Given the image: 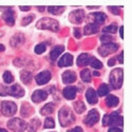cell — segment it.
Here are the masks:
<instances>
[{"label":"cell","mask_w":132,"mask_h":132,"mask_svg":"<svg viewBox=\"0 0 132 132\" xmlns=\"http://www.w3.org/2000/svg\"><path fill=\"white\" fill-rule=\"evenodd\" d=\"M74 109H75V111L77 112V113H82L85 110H86V106L84 105V103L82 102H76L74 105Z\"/></svg>","instance_id":"f546056e"},{"label":"cell","mask_w":132,"mask_h":132,"mask_svg":"<svg viewBox=\"0 0 132 132\" xmlns=\"http://www.w3.org/2000/svg\"><path fill=\"white\" fill-rule=\"evenodd\" d=\"M46 50H47V46L45 45V43H39V45H37L35 47V53H37V54H41Z\"/></svg>","instance_id":"d6a6232c"},{"label":"cell","mask_w":132,"mask_h":132,"mask_svg":"<svg viewBox=\"0 0 132 132\" xmlns=\"http://www.w3.org/2000/svg\"><path fill=\"white\" fill-rule=\"evenodd\" d=\"M118 103H119V101L115 95H109L106 98V104L108 107H115L118 105Z\"/></svg>","instance_id":"7402d4cb"},{"label":"cell","mask_w":132,"mask_h":132,"mask_svg":"<svg viewBox=\"0 0 132 132\" xmlns=\"http://www.w3.org/2000/svg\"><path fill=\"white\" fill-rule=\"evenodd\" d=\"M108 64L110 65V67H112V65H114L115 64V58H111L109 61H108Z\"/></svg>","instance_id":"b9f144b4"},{"label":"cell","mask_w":132,"mask_h":132,"mask_svg":"<svg viewBox=\"0 0 132 132\" xmlns=\"http://www.w3.org/2000/svg\"><path fill=\"white\" fill-rule=\"evenodd\" d=\"M86 98L89 104H96L97 103V95H96V92L93 90V89H88V91L86 92Z\"/></svg>","instance_id":"e0dca14e"},{"label":"cell","mask_w":132,"mask_h":132,"mask_svg":"<svg viewBox=\"0 0 132 132\" xmlns=\"http://www.w3.org/2000/svg\"><path fill=\"white\" fill-rule=\"evenodd\" d=\"M84 18H85V13H84L82 10L74 11V12H72L70 15V20L73 23H80L84 20Z\"/></svg>","instance_id":"30bf717a"},{"label":"cell","mask_w":132,"mask_h":132,"mask_svg":"<svg viewBox=\"0 0 132 132\" xmlns=\"http://www.w3.org/2000/svg\"><path fill=\"white\" fill-rule=\"evenodd\" d=\"M3 80H4L6 84H10V82H12V81L14 80V77H13V75L11 74L9 71H6V72H4V74H3Z\"/></svg>","instance_id":"1f68e13d"},{"label":"cell","mask_w":132,"mask_h":132,"mask_svg":"<svg viewBox=\"0 0 132 132\" xmlns=\"http://www.w3.org/2000/svg\"><path fill=\"white\" fill-rule=\"evenodd\" d=\"M38 127H39V119L34 118V119H32V122L29 125V131L30 132H36Z\"/></svg>","instance_id":"484cf974"},{"label":"cell","mask_w":132,"mask_h":132,"mask_svg":"<svg viewBox=\"0 0 132 132\" xmlns=\"http://www.w3.org/2000/svg\"><path fill=\"white\" fill-rule=\"evenodd\" d=\"M2 18L9 26H14L15 24V15L13 13L12 9H10L9 11H6V12H3Z\"/></svg>","instance_id":"4fadbf2b"},{"label":"cell","mask_w":132,"mask_h":132,"mask_svg":"<svg viewBox=\"0 0 132 132\" xmlns=\"http://www.w3.org/2000/svg\"><path fill=\"white\" fill-rule=\"evenodd\" d=\"M118 61H119V63H123V52H122V54L118 55Z\"/></svg>","instance_id":"f6af8a7d"},{"label":"cell","mask_w":132,"mask_h":132,"mask_svg":"<svg viewBox=\"0 0 132 132\" xmlns=\"http://www.w3.org/2000/svg\"><path fill=\"white\" fill-rule=\"evenodd\" d=\"M20 78H21V80H22L23 84H29L31 78H32V74L29 71H22L20 73Z\"/></svg>","instance_id":"cb8c5ba5"},{"label":"cell","mask_w":132,"mask_h":132,"mask_svg":"<svg viewBox=\"0 0 132 132\" xmlns=\"http://www.w3.org/2000/svg\"><path fill=\"white\" fill-rule=\"evenodd\" d=\"M48 11H49L51 14L58 15V14H60V13L63 12L64 7H63V6H49V7H48Z\"/></svg>","instance_id":"4316f807"},{"label":"cell","mask_w":132,"mask_h":132,"mask_svg":"<svg viewBox=\"0 0 132 132\" xmlns=\"http://www.w3.org/2000/svg\"><path fill=\"white\" fill-rule=\"evenodd\" d=\"M0 132H7V131L4 130V129H2V128H0Z\"/></svg>","instance_id":"681fc988"},{"label":"cell","mask_w":132,"mask_h":132,"mask_svg":"<svg viewBox=\"0 0 132 132\" xmlns=\"http://www.w3.org/2000/svg\"><path fill=\"white\" fill-rule=\"evenodd\" d=\"M38 10L39 11H43V10H45V7H38Z\"/></svg>","instance_id":"f907efd6"},{"label":"cell","mask_w":132,"mask_h":132,"mask_svg":"<svg viewBox=\"0 0 132 132\" xmlns=\"http://www.w3.org/2000/svg\"><path fill=\"white\" fill-rule=\"evenodd\" d=\"M58 117H59L60 125L62 127H67L70 124H73L74 120H75V117H74L72 111L68 107H63L62 109H60Z\"/></svg>","instance_id":"6da1fadb"},{"label":"cell","mask_w":132,"mask_h":132,"mask_svg":"<svg viewBox=\"0 0 132 132\" xmlns=\"http://www.w3.org/2000/svg\"><path fill=\"white\" fill-rule=\"evenodd\" d=\"M23 40H24V37L22 34H17L11 39V45L13 47H18L19 45H21L23 42Z\"/></svg>","instance_id":"44dd1931"},{"label":"cell","mask_w":132,"mask_h":132,"mask_svg":"<svg viewBox=\"0 0 132 132\" xmlns=\"http://www.w3.org/2000/svg\"><path fill=\"white\" fill-rule=\"evenodd\" d=\"M34 19V16H29V17H26V18H23V20H22V26H27L28 23H30L31 21Z\"/></svg>","instance_id":"8d00e7d4"},{"label":"cell","mask_w":132,"mask_h":132,"mask_svg":"<svg viewBox=\"0 0 132 132\" xmlns=\"http://www.w3.org/2000/svg\"><path fill=\"white\" fill-rule=\"evenodd\" d=\"M94 20L95 23H103L104 21L106 20V15L104 13H95L94 14Z\"/></svg>","instance_id":"4dcf8cb0"},{"label":"cell","mask_w":132,"mask_h":132,"mask_svg":"<svg viewBox=\"0 0 132 132\" xmlns=\"http://www.w3.org/2000/svg\"><path fill=\"white\" fill-rule=\"evenodd\" d=\"M74 31H75V36H76V38H79V37L81 36V34H80L79 30H78V29H75Z\"/></svg>","instance_id":"7bdbcfd3"},{"label":"cell","mask_w":132,"mask_h":132,"mask_svg":"<svg viewBox=\"0 0 132 132\" xmlns=\"http://www.w3.org/2000/svg\"><path fill=\"white\" fill-rule=\"evenodd\" d=\"M101 40H102V42L109 43V42H111V37L108 36V35H104V36L101 37Z\"/></svg>","instance_id":"74e56055"},{"label":"cell","mask_w":132,"mask_h":132,"mask_svg":"<svg viewBox=\"0 0 132 132\" xmlns=\"http://www.w3.org/2000/svg\"><path fill=\"white\" fill-rule=\"evenodd\" d=\"M118 49V45L117 43H113V42H109V43H105L104 46H102L98 49V53H100L102 56H108L109 54H111L113 52H115Z\"/></svg>","instance_id":"52a82bcc"},{"label":"cell","mask_w":132,"mask_h":132,"mask_svg":"<svg viewBox=\"0 0 132 132\" xmlns=\"http://www.w3.org/2000/svg\"><path fill=\"white\" fill-rule=\"evenodd\" d=\"M4 51V46L3 45H0V52H2Z\"/></svg>","instance_id":"7dc6e473"},{"label":"cell","mask_w":132,"mask_h":132,"mask_svg":"<svg viewBox=\"0 0 132 132\" xmlns=\"http://www.w3.org/2000/svg\"><path fill=\"white\" fill-rule=\"evenodd\" d=\"M110 84L114 89H119L123 84V70L115 69L110 74Z\"/></svg>","instance_id":"277c9868"},{"label":"cell","mask_w":132,"mask_h":132,"mask_svg":"<svg viewBox=\"0 0 132 132\" xmlns=\"http://www.w3.org/2000/svg\"><path fill=\"white\" fill-rule=\"evenodd\" d=\"M76 93H77V88L75 87H67L63 89V96L67 100H74Z\"/></svg>","instance_id":"9a60e30c"},{"label":"cell","mask_w":132,"mask_h":132,"mask_svg":"<svg viewBox=\"0 0 132 132\" xmlns=\"http://www.w3.org/2000/svg\"><path fill=\"white\" fill-rule=\"evenodd\" d=\"M98 31V27L96 23H89L87 24L84 29V33L86 35H92V34H95V33H97Z\"/></svg>","instance_id":"ffe728a7"},{"label":"cell","mask_w":132,"mask_h":132,"mask_svg":"<svg viewBox=\"0 0 132 132\" xmlns=\"http://www.w3.org/2000/svg\"><path fill=\"white\" fill-rule=\"evenodd\" d=\"M54 112V105L53 104H47L43 108H41L40 110V113L42 115H49V114H52Z\"/></svg>","instance_id":"603a6c76"},{"label":"cell","mask_w":132,"mask_h":132,"mask_svg":"<svg viewBox=\"0 0 132 132\" xmlns=\"http://www.w3.org/2000/svg\"><path fill=\"white\" fill-rule=\"evenodd\" d=\"M90 56L88 54L84 53V54H80L78 58H77V65L78 67H85V65H87L88 63H89L90 61Z\"/></svg>","instance_id":"ac0fdd59"},{"label":"cell","mask_w":132,"mask_h":132,"mask_svg":"<svg viewBox=\"0 0 132 132\" xmlns=\"http://www.w3.org/2000/svg\"><path fill=\"white\" fill-rule=\"evenodd\" d=\"M109 132H123L119 128H116V127H113L111 129H109Z\"/></svg>","instance_id":"60d3db41"},{"label":"cell","mask_w":132,"mask_h":132,"mask_svg":"<svg viewBox=\"0 0 132 132\" xmlns=\"http://www.w3.org/2000/svg\"><path fill=\"white\" fill-rule=\"evenodd\" d=\"M7 127L14 132H23L27 128V123L20 118H12L7 122Z\"/></svg>","instance_id":"5b68a950"},{"label":"cell","mask_w":132,"mask_h":132,"mask_svg":"<svg viewBox=\"0 0 132 132\" xmlns=\"http://www.w3.org/2000/svg\"><path fill=\"white\" fill-rule=\"evenodd\" d=\"M48 97V93L43 90H37L33 93L32 95V101L34 103H41Z\"/></svg>","instance_id":"7c38bea8"},{"label":"cell","mask_w":132,"mask_h":132,"mask_svg":"<svg viewBox=\"0 0 132 132\" xmlns=\"http://www.w3.org/2000/svg\"><path fill=\"white\" fill-rule=\"evenodd\" d=\"M109 91H110L109 86L106 85V84H104V85H102L100 88H98L97 93H98V95H100V96H105V95H107L109 93Z\"/></svg>","instance_id":"83f0119b"},{"label":"cell","mask_w":132,"mask_h":132,"mask_svg":"<svg viewBox=\"0 0 132 132\" xmlns=\"http://www.w3.org/2000/svg\"><path fill=\"white\" fill-rule=\"evenodd\" d=\"M93 74H94L95 76H100V73H98V72H96V71H95V72H94Z\"/></svg>","instance_id":"c3c4849f"},{"label":"cell","mask_w":132,"mask_h":132,"mask_svg":"<svg viewBox=\"0 0 132 132\" xmlns=\"http://www.w3.org/2000/svg\"><path fill=\"white\" fill-rule=\"evenodd\" d=\"M36 28H38L40 30H50V31H53V32H57L59 26H58L57 21L54 20V19L42 18V19H40L37 22Z\"/></svg>","instance_id":"7a4b0ae2"},{"label":"cell","mask_w":132,"mask_h":132,"mask_svg":"<svg viewBox=\"0 0 132 132\" xmlns=\"http://www.w3.org/2000/svg\"><path fill=\"white\" fill-rule=\"evenodd\" d=\"M110 11H112V12H114L115 15H118L119 14V7L118 6H109L108 7Z\"/></svg>","instance_id":"f35d334b"},{"label":"cell","mask_w":132,"mask_h":132,"mask_svg":"<svg viewBox=\"0 0 132 132\" xmlns=\"http://www.w3.org/2000/svg\"><path fill=\"white\" fill-rule=\"evenodd\" d=\"M36 84L39 86L46 85L50 79H51V73L49 71H42L36 76Z\"/></svg>","instance_id":"9c48e42d"},{"label":"cell","mask_w":132,"mask_h":132,"mask_svg":"<svg viewBox=\"0 0 132 132\" xmlns=\"http://www.w3.org/2000/svg\"><path fill=\"white\" fill-rule=\"evenodd\" d=\"M55 124H54V119L52 117H48L46 118V122H45V128L47 129H51V128H54Z\"/></svg>","instance_id":"836d02e7"},{"label":"cell","mask_w":132,"mask_h":132,"mask_svg":"<svg viewBox=\"0 0 132 132\" xmlns=\"http://www.w3.org/2000/svg\"><path fill=\"white\" fill-rule=\"evenodd\" d=\"M76 80V74L72 71H65L62 74V81L64 84H71Z\"/></svg>","instance_id":"2e32d148"},{"label":"cell","mask_w":132,"mask_h":132,"mask_svg":"<svg viewBox=\"0 0 132 132\" xmlns=\"http://www.w3.org/2000/svg\"><path fill=\"white\" fill-rule=\"evenodd\" d=\"M17 111V107L15 105V103L12 102H7L4 101L1 103V112L4 116H11L14 115Z\"/></svg>","instance_id":"8992f818"},{"label":"cell","mask_w":132,"mask_h":132,"mask_svg":"<svg viewBox=\"0 0 132 132\" xmlns=\"http://www.w3.org/2000/svg\"><path fill=\"white\" fill-rule=\"evenodd\" d=\"M89 63L91 64V67H93L94 69H102L103 68V63L98 59H96L95 57H91Z\"/></svg>","instance_id":"f1b7e54d"},{"label":"cell","mask_w":132,"mask_h":132,"mask_svg":"<svg viewBox=\"0 0 132 132\" xmlns=\"http://www.w3.org/2000/svg\"><path fill=\"white\" fill-rule=\"evenodd\" d=\"M80 77H81V79H82L84 81L90 82V81H91V72L88 70V69L82 70L81 73H80Z\"/></svg>","instance_id":"d4e9b609"},{"label":"cell","mask_w":132,"mask_h":132,"mask_svg":"<svg viewBox=\"0 0 132 132\" xmlns=\"http://www.w3.org/2000/svg\"><path fill=\"white\" fill-rule=\"evenodd\" d=\"M68 132H82V128L81 127H75V128L69 130Z\"/></svg>","instance_id":"ab89813d"},{"label":"cell","mask_w":132,"mask_h":132,"mask_svg":"<svg viewBox=\"0 0 132 132\" xmlns=\"http://www.w3.org/2000/svg\"><path fill=\"white\" fill-rule=\"evenodd\" d=\"M9 95H12L14 97H22L24 95V90L19 85H14L9 88Z\"/></svg>","instance_id":"8fae6325"},{"label":"cell","mask_w":132,"mask_h":132,"mask_svg":"<svg viewBox=\"0 0 132 132\" xmlns=\"http://www.w3.org/2000/svg\"><path fill=\"white\" fill-rule=\"evenodd\" d=\"M100 119V113H98L97 110L95 109H92L91 111L88 113L87 117L85 118V124L87 126H93L95 123H97V120Z\"/></svg>","instance_id":"ba28073f"},{"label":"cell","mask_w":132,"mask_h":132,"mask_svg":"<svg viewBox=\"0 0 132 132\" xmlns=\"http://www.w3.org/2000/svg\"><path fill=\"white\" fill-rule=\"evenodd\" d=\"M9 95V88L4 87L3 85H0V96Z\"/></svg>","instance_id":"d590c367"},{"label":"cell","mask_w":132,"mask_h":132,"mask_svg":"<svg viewBox=\"0 0 132 132\" xmlns=\"http://www.w3.org/2000/svg\"><path fill=\"white\" fill-rule=\"evenodd\" d=\"M63 50H64V48L63 47H61V46H57V47H54V49L51 51V54H50V58H51V60H56L57 59V57L59 56V55L63 52Z\"/></svg>","instance_id":"d6986e66"},{"label":"cell","mask_w":132,"mask_h":132,"mask_svg":"<svg viewBox=\"0 0 132 132\" xmlns=\"http://www.w3.org/2000/svg\"><path fill=\"white\" fill-rule=\"evenodd\" d=\"M116 30H117V27H116V24H111V26H108V27H106V28H104V32L105 33H114L116 32Z\"/></svg>","instance_id":"e575fe53"},{"label":"cell","mask_w":132,"mask_h":132,"mask_svg":"<svg viewBox=\"0 0 132 132\" xmlns=\"http://www.w3.org/2000/svg\"><path fill=\"white\" fill-rule=\"evenodd\" d=\"M124 28L123 27H120V29H119V35H120V37L122 38H124Z\"/></svg>","instance_id":"ee69618b"},{"label":"cell","mask_w":132,"mask_h":132,"mask_svg":"<svg viewBox=\"0 0 132 132\" xmlns=\"http://www.w3.org/2000/svg\"><path fill=\"white\" fill-rule=\"evenodd\" d=\"M73 62V56L71 54H64L63 56L59 59L58 61V67H69V65H71Z\"/></svg>","instance_id":"5bb4252c"},{"label":"cell","mask_w":132,"mask_h":132,"mask_svg":"<svg viewBox=\"0 0 132 132\" xmlns=\"http://www.w3.org/2000/svg\"><path fill=\"white\" fill-rule=\"evenodd\" d=\"M31 7L30 6H20V10L21 11H29Z\"/></svg>","instance_id":"bcb514c9"},{"label":"cell","mask_w":132,"mask_h":132,"mask_svg":"<svg viewBox=\"0 0 132 132\" xmlns=\"http://www.w3.org/2000/svg\"><path fill=\"white\" fill-rule=\"evenodd\" d=\"M103 125L104 126H116V125H123V117L117 112L107 114L103 118Z\"/></svg>","instance_id":"3957f363"}]
</instances>
